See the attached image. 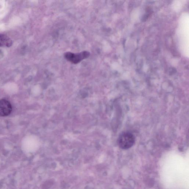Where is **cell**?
<instances>
[{"label": "cell", "instance_id": "cell-1", "mask_svg": "<svg viewBox=\"0 0 189 189\" xmlns=\"http://www.w3.org/2000/svg\"><path fill=\"white\" fill-rule=\"evenodd\" d=\"M135 137L131 133L125 132L121 133L118 140V145L123 149H127L134 144Z\"/></svg>", "mask_w": 189, "mask_h": 189}, {"label": "cell", "instance_id": "cell-2", "mask_svg": "<svg viewBox=\"0 0 189 189\" xmlns=\"http://www.w3.org/2000/svg\"><path fill=\"white\" fill-rule=\"evenodd\" d=\"M90 53L87 51H84L79 53H73L71 52H67L64 55L66 59L68 61L76 64L78 63L84 59L88 57Z\"/></svg>", "mask_w": 189, "mask_h": 189}, {"label": "cell", "instance_id": "cell-4", "mask_svg": "<svg viewBox=\"0 0 189 189\" xmlns=\"http://www.w3.org/2000/svg\"><path fill=\"white\" fill-rule=\"evenodd\" d=\"M13 44L12 40L7 35L0 34V47H9Z\"/></svg>", "mask_w": 189, "mask_h": 189}, {"label": "cell", "instance_id": "cell-3", "mask_svg": "<svg viewBox=\"0 0 189 189\" xmlns=\"http://www.w3.org/2000/svg\"><path fill=\"white\" fill-rule=\"evenodd\" d=\"M12 111V106L7 100H0V116H6L10 115Z\"/></svg>", "mask_w": 189, "mask_h": 189}]
</instances>
